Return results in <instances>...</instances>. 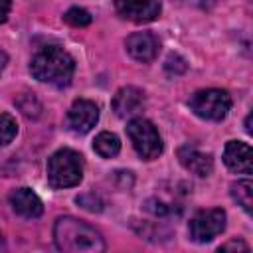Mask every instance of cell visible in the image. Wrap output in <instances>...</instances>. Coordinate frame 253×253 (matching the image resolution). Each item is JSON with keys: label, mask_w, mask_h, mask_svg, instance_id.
Segmentation results:
<instances>
[{"label": "cell", "mask_w": 253, "mask_h": 253, "mask_svg": "<svg viewBox=\"0 0 253 253\" xmlns=\"http://www.w3.org/2000/svg\"><path fill=\"white\" fill-rule=\"evenodd\" d=\"M125 47H126V53L132 59H136L140 63H148L158 55L160 42L150 32H134V34H130L126 38Z\"/></svg>", "instance_id": "9"}, {"label": "cell", "mask_w": 253, "mask_h": 253, "mask_svg": "<svg viewBox=\"0 0 253 253\" xmlns=\"http://www.w3.org/2000/svg\"><path fill=\"white\" fill-rule=\"evenodd\" d=\"M6 65H8V55H6V51L0 49V73L6 69Z\"/></svg>", "instance_id": "22"}, {"label": "cell", "mask_w": 253, "mask_h": 253, "mask_svg": "<svg viewBox=\"0 0 253 253\" xmlns=\"http://www.w3.org/2000/svg\"><path fill=\"white\" fill-rule=\"evenodd\" d=\"M53 243L59 251L65 253H101L105 251V241L101 233L73 217V215H61L53 223Z\"/></svg>", "instance_id": "1"}, {"label": "cell", "mask_w": 253, "mask_h": 253, "mask_svg": "<svg viewBox=\"0 0 253 253\" xmlns=\"http://www.w3.org/2000/svg\"><path fill=\"white\" fill-rule=\"evenodd\" d=\"M83 178V156L71 148L53 152L47 160V182L51 188H73Z\"/></svg>", "instance_id": "3"}, {"label": "cell", "mask_w": 253, "mask_h": 253, "mask_svg": "<svg viewBox=\"0 0 253 253\" xmlns=\"http://www.w3.org/2000/svg\"><path fill=\"white\" fill-rule=\"evenodd\" d=\"M0 249H4V237H2V233H0Z\"/></svg>", "instance_id": "24"}, {"label": "cell", "mask_w": 253, "mask_h": 253, "mask_svg": "<svg viewBox=\"0 0 253 253\" xmlns=\"http://www.w3.org/2000/svg\"><path fill=\"white\" fill-rule=\"evenodd\" d=\"M16 132H18L16 119L8 113H2L0 115V146H8L14 140Z\"/></svg>", "instance_id": "16"}, {"label": "cell", "mask_w": 253, "mask_h": 253, "mask_svg": "<svg viewBox=\"0 0 253 253\" xmlns=\"http://www.w3.org/2000/svg\"><path fill=\"white\" fill-rule=\"evenodd\" d=\"M63 20H65L69 26H73V28H83V26H89V24H91V14H89L87 10L75 6V8H69V10L65 12Z\"/></svg>", "instance_id": "17"}, {"label": "cell", "mask_w": 253, "mask_h": 253, "mask_svg": "<svg viewBox=\"0 0 253 253\" xmlns=\"http://www.w3.org/2000/svg\"><path fill=\"white\" fill-rule=\"evenodd\" d=\"M231 198L247 211H253V184L251 180H237L231 184Z\"/></svg>", "instance_id": "15"}, {"label": "cell", "mask_w": 253, "mask_h": 253, "mask_svg": "<svg viewBox=\"0 0 253 253\" xmlns=\"http://www.w3.org/2000/svg\"><path fill=\"white\" fill-rule=\"evenodd\" d=\"M10 0H0V24L8 20V14H10Z\"/></svg>", "instance_id": "21"}, {"label": "cell", "mask_w": 253, "mask_h": 253, "mask_svg": "<svg viewBox=\"0 0 253 253\" xmlns=\"http://www.w3.org/2000/svg\"><path fill=\"white\" fill-rule=\"evenodd\" d=\"M223 162L237 174H251V146L241 140H229L223 148Z\"/></svg>", "instance_id": "12"}, {"label": "cell", "mask_w": 253, "mask_h": 253, "mask_svg": "<svg viewBox=\"0 0 253 253\" xmlns=\"http://www.w3.org/2000/svg\"><path fill=\"white\" fill-rule=\"evenodd\" d=\"M77 204H81V208H85V210H89V211H101V210H103V202H101V198L95 196L93 192L79 196V198H77Z\"/></svg>", "instance_id": "18"}, {"label": "cell", "mask_w": 253, "mask_h": 253, "mask_svg": "<svg viewBox=\"0 0 253 253\" xmlns=\"http://www.w3.org/2000/svg\"><path fill=\"white\" fill-rule=\"evenodd\" d=\"M190 109L206 121H221L231 109V97L223 89H202L190 97Z\"/></svg>", "instance_id": "5"}, {"label": "cell", "mask_w": 253, "mask_h": 253, "mask_svg": "<svg viewBox=\"0 0 253 253\" xmlns=\"http://www.w3.org/2000/svg\"><path fill=\"white\" fill-rule=\"evenodd\" d=\"M30 71L42 83L65 87V85H69V81L73 77L75 61L59 45H45L32 57Z\"/></svg>", "instance_id": "2"}, {"label": "cell", "mask_w": 253, "mask_h": 253, "mask_svg": "<svg viewBox=\"0 0 253 253\" xmlns=\"http://www.w3.org/2000/svg\"><path fill=\"white\" fill-rule=\"evenodd\" d=\"M229 249L247 251V249H249V245H247L245 241H241V239H231V241H227V243H223V245L219 247V251H229Z\"/></svg>", "instance_id": "20"}, {"label": "cell", "mask_w": 253, "mask_h": 253, "mask_svg": "<svg viewBox=\"0 0 253 253\" xmlns=\"http://www.w3.org/2000/svg\"><path fill=\"white\" fill-rule=\"evenodd\" d=\"M186 61L180 57V55H176V53H172V55H168V59H166V71L168 73H174V75H180V73H184L186 71Z\"/></svg>", "instance_id": "19"}, {"label": "cell", "mask_w": 253, "mask_h": 253, "mask_svg": "<svg viewBox=\"0 0 253 253\" xmlns=\"http://www.w3.org/2000/svg\"><path fill=\"white\" fill-rule=\"evenodd\" d=\"M245 130H247V132H251V115L245 119Z\"/></svg>", "instance_id": "23"}, {"label": "cell", "mask_w": 253, "mask_h": 253, "mask_svg": "<svg viewBox=\"0 0 253 253\" xmlns=\"http://www.w3.org/2000/svg\"><path fill=\"white\" fill-rule=\"evenodd\" d=\"M144 105H146V97H144V91L138 87H130V85L123 87L113 97V111L121 119L138 115L144 109Z\"/></svg>", "instance_id": "10"}, {"label": "cell", "mask_w": 253, "mask_h": 253, "mask_svg": "<svg viewBox=\"0 0 253 253\" xmlns=\"http://www.w3.org/2000/svg\"><path fill=\"white\" fill-rule=\"evenodd\" d=\"M178 158H180V164L186 170H190L192 174H196V176L206 178V176H210L213 172V160H211V156L206 154V152H202V150H198L192 144L182 146L178 150Z\"/></svg>", "instance_id": "13"}, {"label": "cell", "mask_w": 253, "mask_h": 253, "mask_svg": "<svg viewBox=\"0 0 253 253\" xmlns=\"http://www.w3.org/2000/svg\"><path fill=\"white\" fill-rule=\"evenodd\" d=\"M93 150H95L99 156H103V158H113V156H117L119 150H121V140H119V136H117L115 132L103 130V132H99V134L95 136V140H93Z\"/></svg>", "instance_id": "14"}, {"label": "cell", "mask_w": 253, "mask_h": 253, "mask_svg": "<svg viewBox=\"0 0 253 253\" xmlns=\"http://www.w3.org/2000/svg\"><path fill=\"white\" fill-rule=\"evenodd\" d=\"M190 237L196 243H208L225 229V211L221 208L200 210L190 219Z\"/></svg>", "instance_id": "6"}, {"label": "cell", "mask_w": 253, "mask_h": 253, "mask_svg": "<svg viewBox=\"0 0 253 253\" xmlns=\"http://www.w3.org/2000/svg\"><path fill=\"white\" fill-rule=\"evenodd\" d=\"M97 121H99V107L93 101L77 99L67 111V125L73 132L85 134L97 125Z\"/></svg>", "instance_id": "8"}, {"label": "cell", "mask_w": 253, "mask_h": 253, "mask_svg": "<svg viewBox=\"0 0 253 253\" xmlns=\"http://www.w3.org/2000/svg\"><path fill=\"white\" fill-rule=\"evenodd\" d=\"M8 202L12 206V210L22 215V217H40L43 211V204L38 198L36 192H32L30 188H16L8 194Z\"/></svg>", "instance_id": "11"}, {"label": "cell", "mask_w": 253, "mask_h": 253, "mask_svg": "<svg viewBox=\"0 0 253 253\" xmlns=\"http://www.w3.org/2000/svg\"><path fill=\"white\" fill-rule=\"evenodd\" d=\"M126 134L132 142V148L142 160H154L162 154V138L150 121L142 117L132 119L126 125Z\"/></svg>", "instance_id": "4"}, {"label": "cell", "mask_w": 253, "mask_h": 253, "mask_svg": "<svg viewBox=\"0 0 253 253\" xmlns=\"http://www.w3.org/2000/svg\"><path fill=\"white\" fill-rule=\"evenodd\" d=\"M115 10L125 20L144 24L160 16V2L158 0H115Z\"/></svg>", "instance_id": "7"}]
</instances>
